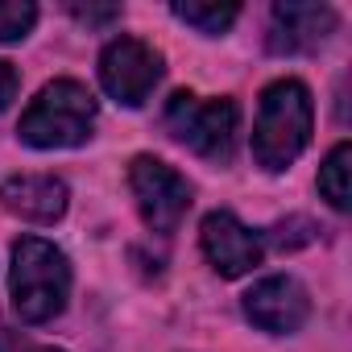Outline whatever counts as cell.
Returning a JSON list of instances; mask_svg holds the SVG:
<instances>
[{"instance_id":"obj_1","label":"cell","mask_w":352,"mask_h":352,"mask_svg":"<svg viewBox=\"0 0 352 352\" xmlns=\"http://www.w3.org/2000/svg\"><path fill=\"white\" fill-rule=\"evenodd\" d=\"M315 129V104L307 83L298 79H274L261 91L257 120H253V162L270 174L286 170L307 145Z\"/></svg>"},{"instance_id":"obj_2","label":"cell","mask_w":352,"mask_h":352,"mask_svg":"<svg viewBox=\"0 0 352 352\" xmlns=\"http://www.w3.org/2000/svg\"><path fill=\"white\" fill-rule=\"evenodd\" d=\"M13 311L21 323H50L63 315L71 298V261L58 245L42 236H21L13 245V270H9Z\"/></svg>"},{"instance_id":"obj_3","label":"cell","mask_w":352,"mask_h":352,"mask_svg":"<svg viewBox=\"0 0 352 352\" xmlns=\"http://www.w3.org/2000/svg\"><path fill=\"white\" fill-rule=\"evenodd\" d=\"M96 129V96L79 79H54L25 108L17 133L34 149H71L83 145Z\"/></svg>"},{"instance_id":"obj_4","label":"cell","mask_w":352,"mask_h":352,"mask_svg":"<svg viewBox=\"0 0 352 352\" xmlns=\"http://www.w3.org/2000/svg\"><path fill=\"white\" fill-rule=\"evenodd\" d=\"M162 120H166L170 137L183 141L191 153H199L208 162H228L232 145H236V129H241V108L228 96L199 100L191 91H174Z\"/></svg>"},{"instance_id":"obj_5","label":"cell","mask_w":352,"mask_h":352,"mask_svg":"<svg viewBox=\"0 0 352 352\" xmlns=\"http://www.w3.org/2000/svg\"><path fill=\"white\" fill-rule=\"evenodd\" d=\"M129 191L137 199L141 220L153 232H162V236H170L174 228H179L183 216H187V208H191V183L174 166H166L162 157H153V153L133 157V166H129Z\"/></svg>"},{"instance_id":"obj_6","label":"cell","mask_w":352,"mask_h":352,"mask_svg":"<svg viewBox=\"0 0 352 352\" xmlns=\"http://www.w3.org/2000/svg\"><path fill=\"white\" fill-rule=\"evenodd\" d=\"M162 79V50H153L141 38H116L104 46L100 54V83L104 91L124 104V108H141L153 87Z\"/></svg>"},{"instance_id":"obj_7","label":"cell","mask_w":352,"mask_h":352,"mask_svg":"<svg viewBox=\"0 0 352 352\" xmlns=\"http://www.w3.org/2000/svg\"><path fill=\"white\" fill-rule=\"evenodd\" d=\"M245 315L270 336H294L311 319V294L298 278L274 274V278H261L245 294Z\"/></svg>"},{"instance_id":"obj_8","label":"cell","mask_w":352,"mask_h":352,"mask_svg":"<svg viewBox=\"0 0 352 352\" xmlns=\"http://www.w3.org/2000/svg\"><path fill=\"white\" fill-rule=\"evenodd\" d=\"M199 245H204V257L212 261V270L220 278H245L249 270L261 265V236L253 228H245L232 212H212L204 216V228H199Z\"/></svg>"},{"instance_id":"obj_9","label":"cell","mask_w":352,"mask_h":352,"mask_svg":"<svg viewBox=\"0 0 352 352\" xmlns=\"http://www.w3.org/2000/svg\"><path fill=\"white\" fill-rule=\"evenodd\" d=\"M336 30L331 5H307V0H282L270 13V50L274 54H302L315 50Z\"/></svg>"},{"instance_id":"obj_10","label":"cell","mask_w":352,"mask_h":352,"mask_svg":"<svg viewBox=\"0 0 352 352\" xmlns=\"http://www.w3.org/2000/svg\"><path fill=\"white\" fill-rule=\"evenodd\" d=\"M0 204H5V212L30 224H54L67 216L71 191L54 174H13V179L0 183Z\"/></svg>"},{"instance_id":"obj_11","label":"cell","mask_w":352,"mask_h":352,"mask_svg":"<svg viewBox=\"0 0 352 352\" xmlns=\"http://www.w3.org/2000/svg\"><path fill=\"white\" fill-rule=\"evenodd\" d=\"M348 170H352V145L340 141V145L323 157V166H319V195H323L336 212H348V208H352Z\"/></svg>"},{"instance_id":"obj_12","label":"cell","mask_w":352,"mask_h":352,"mask_svg":"<svg viewBox=\"0 0 352 352\" xmlns=\"http://www.w3.org/2000/svg\"><path fill=\"white\" fill-rule=\"evenodd\" d=\"M174 17L179 21H187V25H195L199 34H208V38H216V34H224L236 17H241V5H199V0H179V5H174Z\"/></svg>"},{"instance_id":"obj_13","label":"cell","mask_w":352,"mask_h":352,"mask_svg":"<svg viewBox=\"0 0 352 352\" xmlns=\"http://www.w3.org/2000/svg\"><path fill=\"white\" fill-rule=\"evenodd\" d=\"M38 21V5L30 0H0V42H21Z\"/></svg>"},{"instance_id":"obj_14","label":"cell","mask_w":352,"mask_h":352,"mask_svg":"<svg viewBox=\"0 0 352 352\" xmlns=\"http://www.w3.org/2000/svg\"><path fill=\"white\" fill-rule=\"evenodd\" d=\"M71 17L75 21H83V25H108V21H116L120 17V9L116 5H71Z\"/></svg>"},{"instance_id":"obj_15","label":"cell","mask_w":352,"mask_h":352,"mask_svg":"<svg viewBox=\"0 0 352 352\" xmlns=\"http://www.w3.org/2000/svg\"><path fill=\"white\" fill-rule=\"evenodd\" d=\"M17 87H21V79H17V67L0 58V112H5V108L17 100Z\"/></svg>"},{"instance_id":"obj_16","label":"cell","mask_w":352,"mask_h":352,"mask_svg":"<svg viewBox=\"0 0 352 352\" xmlns=\"http://www.w3.org/2000/svg\"><path fill=\"white\" fill-rule=\"evenodd\" d=\"M38 352H63V348H38Z\"/></svg>"}]
</instances>
